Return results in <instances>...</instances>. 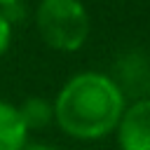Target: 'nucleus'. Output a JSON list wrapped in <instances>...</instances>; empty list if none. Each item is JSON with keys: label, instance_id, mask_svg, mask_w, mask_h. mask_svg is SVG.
<instances>
[{"label": "nucleus", "instance_id": "20e7f679", "mask_svg": "<svg viewBox=\"0 0 150 150\" xmlns=\"http://www.w3.org/2000/svg\"><path fill=\"white\" fill-rule=\"evenodd\" d=\"M28 143V129L14 103L0 98V150H21Z\"/></svg>", "mask_w": 150, "mask_h": 150}, {"label": "nucleus", "instance_id": "39448f33", "mask_svg": "<svg viewBox=\"0 0 150 150\" xmlns=\"http://www.w3.org/2000/svg\"><path fill=\"white\" fill-rule=\"evenodd\" d=\"M23 127L30 131H42L49 124H54V103L42 98V96H28L26 101H21L16 105Z\"/></svg>", "mask_w": 150, "mask_h": 150}, {"label": "nucleus", "instance_id": "6e6552de", "mask_svg": "<svg viewBox=\"0 0 150 150\" xmlns=\"http://www.w3.org/2000/svg\"><path fill=\"white\" fill-rule=\"evenodd\" d=\"M19 0H0V9H12Z\"/></svg>", "mask_w": 150, "mask_h": 150}, {"label": "nucleus", "instance_id": "0eeeda50", "mask_svg": "<svg viewBox=\"0 0 150 150\" xmlns=\"http://www.w3.org/2000/svg\"><path fill=\"white\" fill-rule=\"evenodd\" d=\"M21 150H56V148H52V145H47V143H40V141H28Z\"/></svg>", "mask_w": 150, "mask_h": 150}, {"label": "nucleus", "instance_id": "423d86ee", "mask_svg": "<svg viewBox=\"0 0 150 150\" xmlns=\"http://www.w3.org/2000/svg\"><path fill=\"white\" fill-rule=\"evenodd\" d=\"M12 35H14V26H12V16L7 9H0V59L7 54L9 45H12Z\"/></svg>", "mask_w": 150, "mask_h": 150}, {"label": "nucleus", "instance_id": "f03ea898", "mask_svg": "<svg viewBox=\"0 0 150 150\" xmlns=\"http://www.w3.org/2000/svg\"><path fill=\"white\" fill-rule=\"evenodd\" d=\"M35 30L54 52H80L91 30V19L82 0H40L35 7Z\"/></svg>", "mask_w": 150, "mask_h": 150}, {"label": "nucleus", "instance_id": "7ed1b4c3", "mask_svg": "<svg viewBox=\"0 0 150 150\" xmlns=\"http://www.w3.org/2000/svg\"><path fill=\"white\" fill-rule=\"evenodd\" d=\"M120 150H150V96L127 103L115 129Z\"/></svg>", "mask_w": 150, "mask_h": 150}, {"label": "nucleus", "instance_id": "f257e3e1", "mask_svg": "<svg viewBox=\"0 0 150 150\" xmlns=\"http://www.w3.org/2000/svg\"><path fill=\"white\" fill-rule=\"evenodd\" d=\"M54 124L75 141H101L115 134L127 108L117 80L101 70L70 75L54 96Z\"/></svg>", "mask_w": 150, "mask_h": 150}]
</instances>
